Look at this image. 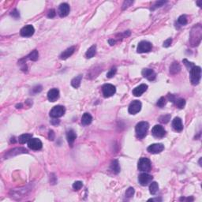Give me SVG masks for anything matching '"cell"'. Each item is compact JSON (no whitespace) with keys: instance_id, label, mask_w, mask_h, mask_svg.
Returning a JSON list of instances; mask_svg holds the SVG:
<instances>
[{"instance_id":"1","label":"cell","mask_w":202,"mask_h":202,"mask_svg":"<svg viewBox=\"0 0 202 202\" xmlns=\"http://www.w3.org/2000/svg\"><path fill=\"white\" fill-rule=\"evenodd\" d=\"M202 36V28L201 25L198 24V25H195L193 27L191 33H190V44L193 47H196V46L199 45L201 43Z\"/></svg>"},{"instance_id":"2","label":"cell","mask_w":202,"mask_h":202,"mask_svg":"<svg viewBox=\"0 0 202 202\" xmlns=\"http://www.w3.org/2000/svg\"><path fill=\"white\" fill-rule=\"evenodd\" d=\"M189 78L190 81L193 85H198L201 78V68L200 66H193L189 70Z\"/></svg>"},{"instance_id":"3","label":"cell","mask_w":202,"mask_h":202,"mask_svg":"<svg viewBox=\"0 0 202 202\" xmlns=\"http://www.w3.org/2000/svg\"><path fill=\"white\" fill-rule=\"evenodd\" d=\"M149 125L147 122H140L137 124L135 131L136 136L138 139H143L146 136L148 130H149Z\"/></svg>"},{"instance_id":"4","label":"cell","mask_w":202,"mask_h":202,"mask_svg":"<svg viewBox=\"0 0 202 202\" xmlns=\"http://www.w3.org/2000/svg\"><path fill=\"white\" fill-rule=\"evenodd\" d=\"M151 161L149 159L145 158V157H142L139 159L138 165H137L139 171L143 172L149 171L151 169Z\"/></svg>"},{"instance_id":"5","label":"cell","mask_w":202,"mask_h":202,"mask_svg":"<svg viewBox=\"0 0 202 202\" xmlns=\"http://www.w3.org/2000/svg\"><path fill=\"white\" fill-rule=\"evenodd\" d=\"M65 112H66V109L63 106H61V105L55 106L51 110L50 116L53 119H58V118L63 116Z\"/></svg>"},{"instance_id":"6","label":"cell","mask_w":202,"mask_h":202,"mask_svg":"<svg viewBox=\"0 0 202 202\" xmlns=\"http://www.w3.org/2000/svg\"><path fill=\"white\" fill-rule=\"evenodd\" d=\"M102 92H103V95H104V97L108 98V97H111L115 93L116 88L111 84H105L103 86V88H102Z\"/></svg>"},{"instance_id":"7","label":"cell","mask_w":202,"mask_h":202,"mask_svg":"<svg viewBox=\"0 0 202 202\" xmlns=\"http://www.w3.org/2000/svg\"><path fill=\"white\" fill-rule=\"evenodd\" d=\"M152 43L149 41H141L140 43H138V46H137V52L138 53H145V52H149L152 50Z\"/></svg>"},{"instance_id":"8","label":"cell","mask_w":202,"mask_h":202,"mask_svg":"<svg viewBox=\"0 0 202 202\" xmlns=\"http://www.w3.org/2000/svg\"><path fill=\"white\" fill-rule=\"evenodd\" d=\"M28 148L32 150H35V151H38L41 150L43 147V144L40 139L38 138H32L29 140V142H28Z\"/></svg>"},{"instance_id":"9","label":"cell","mask_w":202,"mask_h":202,"mask_svg":"<svg viewBox=\"0 0 202 202\" xmlns=\"http://www.w3.org/2000/svg\"><path fill=\"white\" fill-rule=\"evenodd\" d=\"M152 134L156 138H162L165 136L166 130L160 125H156L155 126H153V128L152 129Z\"/></svg>"},{"instance_id":"10","label":"cell","mask_w":202,"mask_h":202,"mask_svg":"<svg viewBox=\"0 0 202 202\" xmlns=\"http://www.w3.org/2000/svg\"><path fill=\"white\" fill-rule=\"evenodd\" d=\"M142 103L139 100H134L129 106V113L131 115H136L142 110Z\"/></svg>"},{"instance_id":"11","label":"cell","mask_w":202,"mask_h":202,"mask_svg":"<svg viewBox=\"0 0 202 202\" xmlns=\"http://www.w3.org/2000/svg\"><path fill=\"white\" fill-rule=\"evenodd\" d=\"M164 144L156 143V144H152L151 145H149L147 150H148L149 153H152V154H158V153H160L161 152L164 151Z\"/></svg>"},{"instance_id":"12","label":"cell","mask_w":202,"mask_h":202,"mask_svg":"<svg viewBox=\"0 0 202 202\" xmlns=\"http://www.w3.org/2000/svg\"><path fill=\"white\" fill-rule=\"evenodd\" d=\"M152 176L147 173H142L138 177L139 183L143 186H148L150 182H152Z\"/></svg>"},{"instance_id":"13","label":"cell","mask_w":202,"mask_h":202,"mask_svg":"<svg viewBox=\"0 0 202 202\" xmlns=\"http://www.w3.org/2000/svg\"><path fill=\"white\" fill-rule=\"evenodd\" d=\"M35 33V28L33 25H25V27H23L21 30V35L24 36V37H29L34 34Z\"/></svg>"},{"instance_id":"14","label":"cell","mask_w":202,"mask_h":202,"mask_svg":"<svg viewBox=\"0 0 202 202\" xmlns=\"http://www.w3.org/2000/svg\"><path fill=\"white\" fill-rule=\"evenodd\" d=\"M21 153H28V150L25 148H16V149H13L10 151L7 152V153L6 154V158H10L14 156H17L18 154H21Z\"/></svg>"},{"instance_id":"15","label":"cell","mask_w":202,"mask_h":202,"mask_svg":"<svg viewBox=\"0 0 202 202\" xmlns=\"http://www.w3.org/2000/svg\"><path fill=\"white\" fill-rule=\"evenodd\" d=\"M142 73L143 77L148 79L149 81H154L156 78V74L155 73V71L152 69H143Z\"/></svg>"},{"instance_id":"16","label":"cell","mask_w":202,"mask_h":202,"mask_svg":"<svg viewBox=\"0 0 202 202\" xmlns=\"http://www.w3.org/2000/svg\"><path fill=\"white\" fill-rule=\"evenodd\" d=\"M70 13V6L67 3H62L58 7V15L61 18H64L68 15Z\"/></svg>"},{"instance_id":"17","label":"cell","mask_w":202,"mask_h":202,"mask_svg":"<svg viewBox=\"0 0 202 202\" xmlns=\"http://www.w3.org/2000/svg\"><path fill=\"white\" fill-rule=\"evenodd\" d=\"M59 98V91L58 88H51L48 92V99L51 102H55Z\"/></svg>"},{"instance_id":"18","label":"cell","mask_w":202,"mask_h":202,"mask_svg":"<svg viewBox=\"0 0 202 202\" xmlns=\"http://www.w3.org/2000/svg\"><path fill=\"white\" fill-rule=\"evenodd\" d=\"M172 127L176 132H182L183 129V125H182V119L176 117L172 121Z\"/></svg>"},{"instance_id":"19","label":"cell","mask_w":202,"mask_h":202,"mask_svg":"<svg viewBox=\"0 0 202 202\" xmlns=\"http://www.w3.org/2000/svg\"><path fill=\"white\" fill-rule=\"evenodd\" d=\"M147 88H148V85H145V84H142L139 86L136 87L133 90V95L134 96H141L142 94L144 93V92L146 91Z\"/></svg>"},{"instance_id":"20","label":"cell","mask_w":202,"mask_h":202,"mask_svg":"<svg viewBox=\"0 0 202 202\" xmlns=\"http://www.w3.org/2000/svg\"><path fill=\"white\" fill-rule=\"evenodd\" d=\"M74 51H75V47H70V48H67L61 54L60 58L63 60H66L74 53Z\"/></svg>"},{"instance_id":"21","label":"cell","mask_w":202,"mask_h":202,"mask_svg":"<svg viewBox=\"0 0 202 202\" xmlns=\"http://www.w3.org/2000/svg\"><path fill=\"white\" fill-rule=\"evenodd\" d=\"M76 138H77V134L74 132V130L70 129V130L66 132V139H67V142H68L70 146L73 145V142H75Z\"/></svg>"},{"instance_id":"22","label":"cell","mask_w":202,"mask_h":202,"mask_svg":"<svg viewBox=\"0 0 202 202\" xmlns=\"http://www.w3.org/2000/svg\"><path fill=\"white\" fill-rule=\"evenodd\" d=\"M92 117L89 113H85L81 117V123L84 126H88L92 123Z\"/></svg>"},{"instance_id":"23","label":"cell","mask_w":202,"mask_h":202,"mask_svg":"<svg viewBox=\"0 0 202 202\" xmlns=\"http://www.w3.org/2000/svg\"><path fill=\"white\" fill-rule=\"evenodd\" d=\"M181 70V66L178 62H174L170 66V73L171 74H177Z\"/></svg>"},{"instance_id":"24","label":"cell","mask_w":202,"mask_h":202,"mask_svg":"<svg viewBox=\"0 0 202 202\" xmlns=\"http://www.w3.org/2000/svg\"><path fill=\"white\" fill-rule=\"evenodd\" d=\"M33 137V135L30 134H21L19 137H18V142L20 144H25L27 142H29V140Z\"/></svg>"},{"instance_id":"25","label":"cell","mask_w":202,"mask_h":202,"mask_svg":"<svg viewBox=\"0 0 202 202\" xmlns=\"http://www.w3.org/2000/svg\"><path fill=\"white\" fill-rule=\"evenodd\" d=\"M110 168L115 174H119L120 172V166H119V163L117 159H115L111 162Z\"/></svg>"},{"instance_id":"26","label":"cell","mask_w":202,"mask_h":202,"mask_svg":"<svg viewBox=\"0 0 202 202\" xmlns=\"http://www.w3.org/2000/svg\"><path fill=\"white\" fill-rule=\"evenodd\" d=\"M81 80H82V75L80 74V75L77 76L76 78H74L71 81V85L75 88H79L80 85H81Z\"/></svg>"},{"instance_id":"27","label":"cell","mask_w":202,"mask_h":202,"mask_svg":"<svg viewBox=\"0 0 202 202\" xmlns=\"http://www.w3.org/2000/svg\"><path fill=\"white\" fill-rule=\"evenodd\" d=\"M96 53V45H92L88 48V51H86L85 57L87 58H92Z\"/></svg>"},{"instance_id":"28","label":"cell","mask_w":202,"mask_h":202,"mask_svg":"<svg viewBox=\"0 0 202 202\" xmlns=\"http://www.w3.org/2000/svg\"><path fill=\"white\" fill-rule=\"evenodd\" d=\"M159 190V185L156 182H152L149 186V192L152 195L156 194Z\"/></svg>"},{"instance_id":"29","label":"cell","mask_w":202,"mask_h":202,"mask_svg":"<svg viewBox=\"0 0 202 202\" xmlns=\"http://www.w3.org/2000/svg\"><path fill=\"white\" fill-rule=\"evenodd\" d=\"M39 58V53L36 50H34L33 51H32L28 55H27L25 57V59H28V60L32 61H36Z\"/></svg>"},{"instance_id":"30","label":"cell","mask_w":202,"mask_h":202,"mask_svg":"<svg viewBox=\"0 0 202 202\" xmlns=\"http://www.w3.org/2000/svg\"><path fill=\"white\" fill-rule=\"evenodd\" d=\"M175 104H176L177 107L179 109H182L186 105V100L184 99H178L175 100Z\"/></svg>"},{"instance_id":"31","label":"cell","mask_w":202,"mask_h":202,"mask_svg":"<svg viewBox=\"0 0 202 202\" xmlns=\"http://www.w3.org/2000/svg\"><path fill=\"white\" fill-rule=\"evenodd\" d=\"M83 186V183L81 181H76L73 184V189L75 190V191H78L79 189H81V187Z\"/></svg>"},{"instance_id":"32","label":"cell","mask_w":202,"mask_h":202,"mask_svg":"<svg viewBox=\"0 0 202 202\" xmlns=\"http://www.w3.org/2000/svg\"><path fill=\"white\" fill-rule=\"evenodd\" d=\"M178 24L180 25H186L187 24V18L186 15L180 16L179 19H178Z\"/></svg>"},{"instance_id":"33","label":"cell","mask_w":202,"mask_h":202,"mask_svg":"<svg viewBox=\"0 0 202 202\" xmlns=\"http://www.w3.org/2000/svg\"><path fill=\"white\" fill-rule=\"evenodd\" d=\"M171 119V115H163L159 118V121L161 122L162 123H167L168 122L170 121Z\"/></svg>"},{"instance_id":"34","label":"cell","mask_w":202,"mask_h":202,"mask_svg":"<svg viewBox=\"0 0 202 202\" xmlns=\"http://www.w3.org/2000/svg\"><path fill=\"white\" fill-rule=\"evenodd\" d=\"M166 103H167L166 99L164 98V97H160L159 100L157 101L156 105L159 107H164L166 105Z\"/></svg>"},{"instance_id":"35","label":"cell","mask_w":202,"mask_h":202,"mask_svg":"<svg viewBox=\"0 0 202 202\" xmlns=\"http://www.w3.org/2000/svg\"><path fill=\"white\" fill-rule=\"evenodd\" d=\"M134 193H135V190L133 187H129V189H126V197H132L134 196Z\"/></svg>"},{"instance_id":"36","label":"cell","mask_w":202,"mask_h":202,"mask_svg":"<svg viewBox=\"0 0 202 202\" xmlns=\"http://www.w3.org/2000/svg\"><path fill=\"white\" fill-rule=\"evenodd\" d=\"M117 72V69L115 68V67H114V68H111V70H110V71H109L108 73H107V78H112V77H114V76L115 75V73H116Z\"/></svg>"},{"instance_id":"37","label":"cell","mask_w":202,"mask_h":202,"mask_svg":"<svg viewBox=\"0 0 202 202\" xmlns=\"http://www.w3.org/2000/svg\"><path fill=\"white\" fill-rule=\"evenodd\" d=\"M41 91H42V86L41 85H36L35 87H33V88H32V92H33V94L39 93V92H41Z\"/></svg>"},{"instance_id":"38","label":"cell","mask_w":202,"mask_h":202,"mask_svg":"<svg viewBox=\"0 0 202 202\" xmlns=\"http://www.w3.org/2000/svg\"><path fill=\"white\" fill-rule=\"evenodd\" d=\"M134 3V1H129V0H126L123 3V5H122V10H126V8H128L129 6L132 5Z\"/></svg>"},{"instance_id":"39","label":"cell","mask_w":202,"mask_h":202,"mask_svg":"<svg viewBox=\"0 0 202 202\" xmlns=\"http://www.w3.org/2000/svg\"><path fill=\"white\" fill-rule=\"evenodd\" d=\"M183 63H184V64L186 65V66L187 68L189 69V70H190V69L192 68L193 66H195L193 63H190V62H189V61L187 60V59H183Z\"/></svg>"},{"instance_id":"40","label":"cell","mask_w":202,"mask_h":202,"mask_svg":"<svg viewBox=\"0 0 202 202\" xmlns=\"http://www.w3.org/2000/svg\"><path fill=\"white\" fill-rule=\"evenodd\" d=\"M165 3H166V2H164V1H158V2H156V3H154V5L152 6H153V7H152V10H154V9H156V8L157 7H160V6H162L164 4H165Z\"/></svg>"},{"instance_id":"41","label":"cell","mask_w":202,"mask_h":202,"mask_svg":"<svg viewBox=\"0 0 202 202\" xmlns=\"http://www.w3.org/2000/svg\"><path fill=\"white\" fill-rule=\"evenodd\" d=\"M10 15L12 16V17H14V18H16V19L18 18H20V14H19V12H18L17 9L13 10L12 12H11V14H10Z\"/></svg>"},{"instance_id":"42","label":"cell","mask_w":202,"mask_h":202,"mask_svg":"<svg viewBox=\"0 0 202 202\" xmlns=\"http://www.w3.org/2000/svg\"><path fill=\"white\" fill-rule=\"evenodd\" d=\"M171 43H172V39L171 38H168L167 40H166V41H164V45L163 46H164V48H168V47L171 46Z\"/></svg>"},{"instance_id":"43","label":"cell","mask_w":202,"mask_h":202,"mask_svg":"<svg viewBox=\"0 0 202 202\" xmlns=\"http://www.w3.org/2000/svg\"><path fill=\"white\" fill-rule=\"evenodd\" d=\"M56 13H55V10H49V12H48V17L49 18H53L55 16Z\"/></svg>"},{"instance_id":"44","label":"cell","mask_w":202,"mask_h":202,"mask_svg":"<svg viewBox=\"0 0 202 202\" xmlns=\"http://www.w3.org/2000/svg\"><path fill=\"white\" fill-rule=\"evenodd\" d=\"M48 138H49L50 141H54V139H55V133H54L53 130H50V131H49Z\"/></svg>"},{"instance_id":"45","label":"cell","mask_w":202,"mask_h":202,"mask_svg":"<svg viewBox=\"0 0 202 202\" xmlns=\"http://www.w3.org/2000/svg\"><path fill=\"white\" fill-rule=\"evenodd\" d=\"M59 122H60V121L58 120V119H52L51 121V123L52 124V125H58L59 124Z\"/></svg>"},{"instance_id":"46","label":"cell","mask_w":202,"mask_h":202,"mask_svg":"<svg viewBox=\"0 0 202 202\" xmlns=\"http://www.w3.org/2000/svg\"><path fill=\"white\" fill-rule=\"evenodd\" d=\"M149 201H162L161 197H156V198H151L149 200Z\"/></svg>"},{"instance_id":"47","label":"cell","mask_w":202,"mask_h":202,"mask_svg":"<svg viewBox=\"0 0 202 202\" xmlns=\"http://www.w3.org/2000/svg\"><path fill=\"white\" fill-rule=\"evenodd\" d=\"M109 43L111 44V45H115V41H114V40H109Z\"/></svg>"},{"instance_id":"48","label":"cell","mask_w":202,"mask_h":202,"mask_svg":"<svg viewBox=\"0 0 202 202\" xmlns=\"http://www.w3.org/2000/svg\"><path fill=\"white\" fill-rule=\"evenodd\" d=\"M22 107V104H18L16 105V108L17 109H19V108H21Z\"/></svg>"},{"instance_id":"49","label":"cell","mask_w":202,"mask_h":202,"mask_svg":"<svg viewBox=\"0 0 202 202\" xmlns=\"http://www.w3.org/2000/svg\"><path fill=\"white\" fill-rule=\"evenodd\" d=\"M201 1H198V2H197V4H198V6H200V7H201Z\"/></svg>"}]
</instances>
